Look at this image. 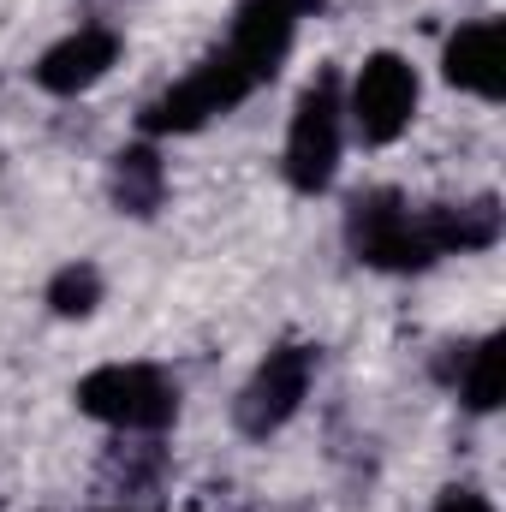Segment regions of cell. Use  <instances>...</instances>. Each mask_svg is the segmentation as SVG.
Listing matches in <instances>:
<instances>
[{
  "label": "cell",
  "instance_id": "8fae6325",
  "mask_svg": "<svg viewBox=\"0 0 506 512\" xmlns=\"http://www.w3.org/2000/svg\"><path fill=\"white\" fill-rule=\"evenodd\" d=\"M465 405L471 411H495L501 405V334L477 340L465 352Z\"/></svg>",
  "mask_w": 506,
  "mask_h": 512
},
{
  "label": "cell",
  "instance_id": "4fadbf2b",
  "mask_svg": "<svg viewBox=\"0 0 506 512\" xmlns=\"http://www.w3.org/2000/svg\"><path fill=\"white\" fill-rule=\"evenodd\" d=\"M435 512H495V507H489L477 489H447V495L435 501Z\"/></svg>",
  "mask_w": 506,
  "mask_h": 512
},
{
  "label": "cell",
  "instance_id": "6da1fadb",
  "mask_svg": "<svg viewBox=\"0 0 506 512\" xmlns=\"http://www.w3.org/2000/svg\"><path fill=\"white\" fill-rule=\"evenodd\" d=\"M78 411L131 435H155L179 417V387L149 364H102L78 382Z\"/></svg>",
  "mask_w": 506,
  "mask_h": 512
},
{
  "label": "cell",
  "instance_id": "7c38bea8",
  "mask_svg": "<svg viewBox=\"0 0 506 512\" xmlns=\"http://www.w3.org/2000/svg\"><path fill=\"white\" fill-rule=\"evenodd\" d=\"M48 304H54V316H90L102 304V274L90 262H66L48 280Z\"/></svg>",
  "mask_w": 506,
  "mask_h": 512
},
{
  "label": "cell",
  "instance_id": "7a4b0ae2",
  "mask_svg": "<svg viewBox=\"0 0 506 512\" xmlns=\"http://www.w3.org/2000/svg\"><path fill=\"white\" fill-rule=\"evenodd\" d=\"M346 245L358 251V262L393 268V274H411V268L435 262L423 215H411L399 191H358L346 203Z\"/></svg>",
  "mask_w": 506,
  "mask_h": 512
},
{
  "label": "cell",
  "instance_id": "30bf717a",
  "mask_svg": "<svg viewBox=\"0 0 506 512\" xmlns=\"http://www.w3.org/2000/svg\"><path fill=\"white\" fill-rule=\"evenodd\" d=\"M108 197H114V209H120V215H137V221L161 209V197H167V167H161V155H155L149 143H131V149L114 155Z\"/></svg>",
  "mask_w": 506,
  "mask_h": 512
},
{
  "label": "cell",
  "instance_id": "9c48e42d",
  "mask_svg": "<svg viewBox=\"0 0 506 512\" xmlns=\"http://www.w3.org/2000/svg\"><path fill=\"white\" fill-rule=\"evenodd\" d=\"M423 233H429V251H489L501 239V203L495 197H477V203H459V209H423Z\"/></svg>",
  "mask_w": 506,
  "mask_h": 512
},
{
  "label": "cell",
  "instance_id": "ba28073f",
  "mask_svg": "<svg viewBox=\"0 0 506 512\" xmlns=\"http://www.w3.org/2000/svg\"><path fill=\"white\" fill-rule=\"evenodd\" d=\"M447 84H459V90H471V96H483V102H495L501 96V66H506V36L495 18H483V24H465L453 42H447Z\"/></svg>",
  "mask_w": 506,
  "mask_h": 512
},
{
  "label": "cell",
  "instance_id": "5b68a950",
  "mask_svg": "<svg viewBox=\"0 0 506 512\" xmlns=\"http://www.w3.org/2000/svg\"><path fill=\"white\" fill-rule=\"evenodd\" d=\"M310 376H316V352H310V346H280V352H268V358L256 364V376L245 382L239 405H233L239 435L268 441L274 429H286L292 411H298L304 393H310Z\"/></svg>",
  "mask_w": 506,
  "mask_h": 512
},
{
  "label": "cell",
  "instance_id": "277c9868",
  "mask_svg": "<svg viewBox=\"0 0 506 512\" xmlns=\"http://www.w3.org/2000/svg\"><path fill=\"white\" fill-rule=\"evenodd\" d=\"M340 78L334 72H316V84L298 96V114H292V131H286V179L292 191L316 197L328 191L334 167H340Z\"/></svg>",
  "mask_w": 506,
  "mask_h": 512
},
{
  "label": "cell",
  "instance_id": "8992f818",
  "mask_svg": "<svg viewBox=\"0 0 506 512\" xmlns=\"http://www.w3.org/2000/svg\"><path fill=\"white\" fill-rule=\"evenodd\" d=\"M417 114V72L399 54H370L352 84V126L364 143H393Z\"/></svg>",
  "mask_w": 506,
  "mask_h": 512
},
{
  "label": "cell",
  "instance_id": "3957f363",
  "mask_svg": "<svg viewBox=\"0 0 506 512\" xmlns=\"http://www.w3.org/2000/svg\"><path fill=\"white\" fill-rule=\"evenodd\" d=\"M251 90H256L251 72H245L227 48H215L191 78H179L173 90H161V96L137 114V126L149 131V137H161V131H197V126H209L215 114H233Z\"/></svg>",
  "mask_w": 506,
  "mask_h": 512
},
{
  "label": "cell",
  "instance_id": "52a82bcc",
  "mask_svg": "<svg viewBox=\"0 0 506 512\" xmlns=\"http://www.w3.org/2000/svg\"><path fill=\"white\" fill-rule=\"evenodd\" d=\"M114 60H120V36H114L108 24H84V30H72L66 42H54V48L36 60V84H42L48 96H78V90H90L96 78H108Z\"/></svg>",
  "mask_w": 506,
  "mask_h": 512
}]
</instances>
